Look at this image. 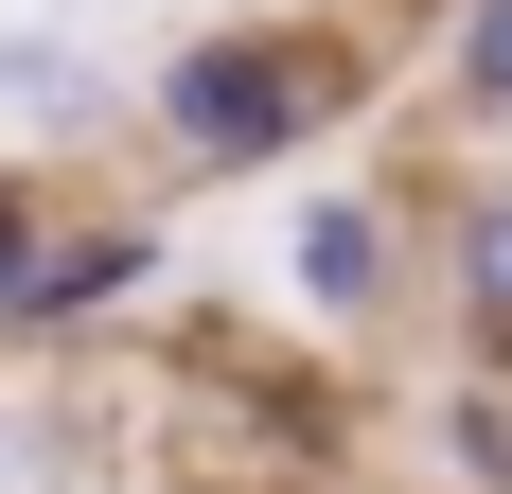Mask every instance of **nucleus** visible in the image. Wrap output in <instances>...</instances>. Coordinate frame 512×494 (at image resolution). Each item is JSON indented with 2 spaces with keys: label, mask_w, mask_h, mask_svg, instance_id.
Listing matches in <instances>:
<instances>
[{
  "label": "nucleus",
  "mask_w": 512,
  "mask_h": 494,
  "mask_svg": "<svg viewBox=\"0 0 512 494\" xmlns=\"http://www.w3.org/2000/svg\"><path fill=\"white\" fill-rule=\"evenodd\" d=\"M159 142L195 159V177H265V159H301L336 106H354V53L301 36V18H212V36L159 53Z\"/></svg>",
  "instance_id": "nucleus-1"
},
{
  "label": "nucleus",
  "mask_w": 512,
  "mask_h": 494,
  "mask_svg": "<svg viewBox=\"0 0 512 494\" xmlns=\"http://www.w3.org/2000/svg\"><path fill=\"white\" fill-rule=\"evenodd\" d=\"M389 265H407V230H389V195H301V230H283V283H301V318H389Z\"/></svg>",
  "instance_id": "nucleus-2"
},
{
  "label": "nucleus",
  "mask_w": 512,
  "mask_h": 494,
  "mask_svg": "<svg viewBox=\"0 0 512 494\" xmlns=\"http://www.w3.org/2000/svg\"><path fill=\"white\" fill-rule=\"evenodd\" d=\"M142 283H159V212H106V230H53V247H36L18 318L71 336V318H106V300H142Z\"/></svg>",
  "instance_id": "nucleus-3"
},
{
  "label": "nucleus",
  "mask_w": 512,
  "mask_h": 494,
  "mask_svg": "<svg viewBox=\"0 0 512 494\" xmlns=\"http://www.w3.org/2000/svg\"><path fill=\"white\" fill-rule=\"evenodd\" d=\"M106 124H124V89H106L89 53H53V36L0 18V142H106Z\"/></svg>",
  "instance_id": "nucleus-4"
},
{
  "label": "nucleus",
  "mask_w": 512,
  "mask_h": 494,
  "mask_svg": "<svg viewBox=\"0 0 512 494\" xmlns=\"http://www.w3.org/2000/svg\"><path fill=\"white\" fill-rule=\"evenodd\" d=\"M442 283H460V318L512 353V177H477V195L442 212Z\"/></svg>",
  "instance_id": "nucleus-5"
},
{
  "label": "nucleus",
  "mask_w": 512,
  "mask_h": 494,
  "mask_svg": "<svg viewBox=\"0 0 512 494\" xmlns=\"http://www.w3.org/2000/svg\"><path fill=\"white\" fill-rule=\"evenodd\" d=\"M442 89L460 124H512V0H442Z\"/></svg>",
  "instance_id": "nucleus-6"
},
{
  "label": "nucleus",
  "mask_w": 512,
  "mask_h": 494,
  "mask_svg": "<svg viewBox=\"0 0 512 494\" xmlns=\"http://www.w3.org/2000/svg\"><path fill=\"white\" fill-rule=\"evenodd\" d=\"M36 247H53V195L0 159V318H18V283H36Z\"/></svg>",
  "instance_id": "nucleus-7"
},
{
  "label": "nucleus",
  "mask_w": 512,
  "mask_h": 494,
  "mask_svg": "<svg viewBox=\"0 0 512 494\" xmlns=\"http://www.w3.org/2000/svg\"><path fill=\"white\" fill-rule=\"evenodd\" d=\"M442 424H460V477H477V494H512V389H460Z\"/></svg>",
  "instance_id": "nucleus-8"
}]
</instances>
